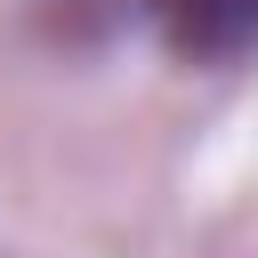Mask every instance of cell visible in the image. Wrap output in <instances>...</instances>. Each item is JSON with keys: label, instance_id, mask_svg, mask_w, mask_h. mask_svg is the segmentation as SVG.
Returning a JSON list of instances; mask_svg holds the SVG:
<instances>
[{"label": "cell", "instance_id": "6da1fadb", "mask_svg": "<svg viewBox=\"0 0 258 258\" xmlns=\"http://www.w3.org/2000/svg\"><path fill=\"white\" fill-rule=\"evenodd\" d=\"M153 24L194 64H226L258 48V0H153Z\"/></svg>", "mask_w": 258, "mask_h": 258}]
</instances>
